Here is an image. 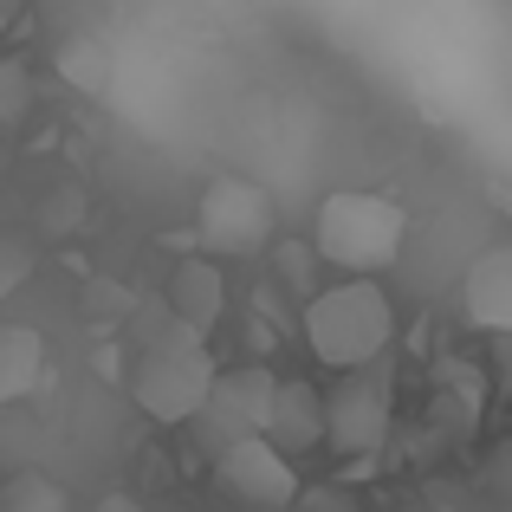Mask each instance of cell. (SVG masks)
<instances>
[{"mask_svg": "<svg viewBox=\"0 0 512 512\" xmlns=\"http://www.w3.org/2000/svg\"><path fill=\"white\" fill-rule=\"evenodd\" d=\"M389 338H396V305L376 279H338L305 299V344L325 370H370L389 350Z\"/></svg>", "mask_w": 512, "mask_h": 512, "instance_id": "cell-1", "label": "cell"}, {"mask_svg": "<svg viewBox=\"0 0 512 512\" xmlns=\"http://www.w3.org/2000/svg\"><path fill=\"white\" fill-rule=\"evenodd\" d=\"M402 240H409V214H402V201L376 195V188H338V195L318 201L312 247L344 279H376L383 266H396Z\"/></svg>", "mask_w": 512, "mask_h": 512, "instance_id": "cell-2", "label": "cell"}, {"mask_svg": "<svg viewBox=\"0 0 512 512\" xmlns=\"http://www.w3.org/2000/svg\"><path fill=\"white\" fill-rule=\"evenodd\" d=\"M214 350L201 331H188L182 318L163 331L156 344L137 350V370H130V396H137V409L150 415V422L163 428H188L201 415V402H208L214 389Z\"/></svg>", "mask_w": 512, "mask_h": 512, "instance_id": "cell-3", "label": "cell"}, {"mask_svg": "<svg viewBox=\"0 0 512 512\" xmlns=\"http://www.w3.org/2000/svg\"><path fill=\"white\" fill-rule=\"evenodd\" d=\"M195 240L208 260H253V253H266V240H273V195L260 182H240V175L208 182L195 201Z\"/></svg>", "mask_w": 512, "mask_h": 512, "instance_id": "cell-4", "label": "cell"}, {"mask_svg": "<svg viewBox=\"0 0 512 512\" xmlns=\"http://www.w3.org/2000/svg\"><path fill=\"white\" fill-rule=\"evenodd\" d=\"M273 396H279V376L266 370V363H234V370L214 376L208 402H201V415L188 428H195L201 454H227L240 448V441L266 435V422H273Z\"/></svg>", "mask_w": 512, "mask_h": 512, "instance_id": "cell-5", "label": "cell"}, {"mask_svg": "<svg viewBox=\"0 0 512 512\" xmlns=\"http://www.w3.org/2000/svg\"><path fill=\"white\" fill-rule=\"evenodd\" d=\"M214 480H221V493L240 512H286L292 500H299V467H292L266 435L214 454Z\"/></svg>", "mask_w": 512, "mask_h": 512, "instance_id": "cell-6", "label": "cell"}, {"mask_svg": "<svg viewBox=\"0 0 512 512\" xmlns=\"http://www.w3.org/2000/svg\"><path fill=\"white\" fill-rule=\"evenodd\" d=\"M325 441L344 461H370L389 441V383L370 370H350L325 396Z\"/></svg>", "mask_w": 512, "mask_h": 512, "instance_id": "cell-7", "label": "cell"}, {"mask_svg": "<svg viewBox=\"0 0 512 512\" xmlns=\"http://www.w3.org/2000/svg\"><path fill=\"white\" fill-rule=\"evenodd\" d=\"M461 312L474 331H493V338H512V240L487 247L461 279Z\"/></svg>", "mask_w": 512, "mask_h": 512, "instance_id": "cell-8", "label": "cell"}, {"mask_svg": "<svg viewBox=\"0 0 512 512\" xmlns=\"http://www.w3.org/2000/svg\"><path fill=\"white\" fill-rule=\"evenodd\" d=\"M266 441H273L286 461H299L305 448L325 441V396H318L305 376H279V396H273V422H266Z\"/></svg>", "mask_w": 512, "mask_h": 512, "instance_id": "cell-9", "label": "cell"}, {"mask_svg": "<svg viewBox=\"0 0 512 512\" xmlns=\"http://www.w3.org/2000/svg\"><path fill=\"white\" fill-rule=\"evenodd\" d=\"M169 312L182 318L188 331L214 338V325H221V312H227V279H221V260L195 253V260L175 266V279H169Z\"/></svg>", "mask_w": 512, "mask_h": 512, "instance_id": "cell-10", "label": "cell"}, {"mask_svg": "<svg viewBox=\"0 0 512 512\" xmlns=\"http://www.w3.org/2000/svg\"><path fill=\"white\" fill-rule=\"evenodd\" d=\"M46 376V338L33 325H0V409L33 396Z\"/></svg>", "mask_w": 512, "mask_h": 512, "instance_id": "cell-11", "label": "cell"}, {"mask_svg": "<svg viewBox=\"0 0 512 512\" xmlns=\"http://www.w3.org/2000/svg\"><path fill=\"white\" fill-rule=\"evenodd\" d=\"M59 78L72 91H85V98H104V91H111V52H104L98 39H65L59 46Z\"/></svg>", "mask_w": 512, "mask_h": 512, "instance_id": "cell-12", "label": "cell"}, {"mask_svg": "<svg viewBox=\"0 0 512 512\" xmlns=\"http://www.w3.org/2000/svg\"><path fill=\"white\" fill-rule=\"evenodd\" d=\"M0 512H72V500H65V487L46 480V474H13L7 493H0Z\"/></svg>", "mask_w": 512, "mask_h": 512, "instance_id": "cell-13", "label": "cell"}, {"mask_svg": "<svg viewBox=\"0 0 512 512\" xmlns=\"http://www.w3.org/2000/svg\"><path fill=\"white\" fill-rule=\"evenodd\" d=\"M137 305L143 299L130 286H117V279H91V286H85V318H91V325H130Z\"/></svg>", "mask_w": 512, "mask_h": 512, "instance_id": "cell-14", "label": "cell"}, {"mask_svg": "<svg viewBox=\"0 0 512 512\" xmlns=\"http://www.w3.org/2000/svg\"><path fill=\"white\" fill-rule=\"evenodd\" d=\"M26 111H33V78L20 59H0V130L26 124Z\"/></svg>", "mask_w": 512, "mask_h": 512, "instance_id": "cell-15", "label": "cell"}, {"mask_svg": "<svg viewBox=\"0 0 512 512\" xmlns=\"http://www.w3.org/2000/svg\"><path fill=\"white\" fill-rule=\"evenodd\" d=\"M273 266H279V279H286L292 292H305L312 299V266H318V247H305V240H279V253H273Z\"/></svg>", "mask_w": 512, "mask_h": 512, "instance_id": "cell-16", "label": "cell"}, {"mask_svg": "<svg viewBox=\"0 0 512 512\" xmlns=\"http://www.w3.org/2000/svg\"><path fill=\"white\" fill-rule=\"evenodd\" d=\"M26 279H33V253H26L20 240H0V299H7V292H20Z\"/></svg>", "mask_w": 512, "mask_h": 512, "instance_id": "cell-17", "label": "cell"}, {"mask_svg": "<svg viewBox=\"0 0 512 512\" xmlns=\"http://www.w3.org/2000/svg\"><path fill=\"white\" fill-rule=\"evenodd\" d=\"M91 512H150V506H143V500H130V493H104V500L91 506Z\"/></svg>", "mask_w": 512, "mask_h": 512, "instance_id": "cell-18", "label": "cell"}, {"mask_svg": "<svg viewBox=\"0 0 512 512\" xmlns=\"http://www.w3.org/2000/svg\"><path fill=\"white\" fill-rule=\"evenodd\" d=\"M26 7V0H0V13H7V20H13V13H20Z\"/></svg>", "mask_w": 512, "mask_h": 512, "instance_id": "cell-19", "label": "cell"}, {"mask_svg": "<svg viewBox=\"0 0 512 512\" xmlns=\"http://www.w3.org/2000/svg\"><path fill=\"white\" fill-rule=\"evenodd\" d=\"M0 33H7V13H0Z\"/></svg>", "mask_w": 512, "mask_h": 512, "instance_id": "cell-20", "label": "cell"}]
</instances>
